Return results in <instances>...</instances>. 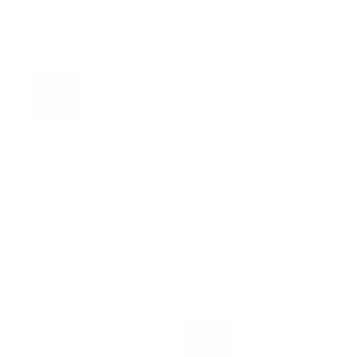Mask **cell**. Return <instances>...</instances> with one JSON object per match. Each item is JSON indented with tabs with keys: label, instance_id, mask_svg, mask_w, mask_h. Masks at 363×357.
Here are the masks:
<instances>
[{
	"label": "cell",
	"instance_id": "1",
	"mask_svg": "<svg viewBox=\"0 0 363 357\" xmlns=\"http://www.w3.org/2000/svg\"><path fill=\"white\" fill-rule=\"evenodd\" d=\"M26 96H32L38 121H83V77L77 70H38Z\"/></svg>",
	"mask_w": 363,
	"mask_h": 357
},
{
	"label": "cell",
	"instance_id": "2",
	"mask_svg": "<svg viewBox=\"0 0 363 357\" xmlns=\"http://www.w3.org/2000/svg\"><path fill=\"white\" fill-rule=\"evenodd\" d=\"M185 357H236V326L230 319H191L185 326Z\"/></svg>",
	"mask_w": 363,
	"mask_h": 357
}]
</instances>
